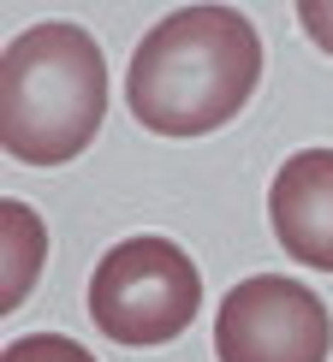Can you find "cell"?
Segmentation results:
<instances>
[{
  "mask_svg": "<svg viewBox=\"0 0 333 362\" xmlns=\"http://www.w3.org/2000/svg\"><path fill=\"white\" fill-rule=\"evenodd\" d=\"M268 220L292 262L333 274V148H298L274 173Z\"/></svg>",
  "mask_w": 333,
  "mask_h": 362,
  "instance_id": "5",
  "label": "cell"
},
{
  "mask_svg": "<svg viewBox=\"0 0 333 362\" xmlns=\"http://www.w3.org/2000/svg\"><path fill=\"white\" fill-rule=\"evenodd\" d=\"M298 24L310 30L315 48L333 54V0H298Z\"/></svg>",
  "mask_w": 333,
  "mask_h": 362,
  "instance_id": "8",
  "label": "cell"
},
{
  "mask_svg": "<svg viewBox=\"0 0 333 362\" xmlns=\"http://www.w3.org/2000/svg\"><path fill=\"white\" fill-rule=\"evenodd\" d=\"M0 244H6V274H0V303L18 309L24 291L36 285L42 274V244H48V232H42V220L30 214L24 202H0Z\"/></svg>",
  "mask_w": 333,
  "mask_h": 362,
  "instance_id": "6",
  "label": "cell"
},
{
  "mask_svg": "<svg viewBox=\"0 0 333 362\" xmlns=\"http://www.w3.org/2000/svg\"><path fill=\"white\" fill-rule=\"evenodd\" d=\"M262 83V36L238 6H179L131 54V113L161 137L232 125Z\"/></svg>",
  "mask_w": 333,
  "mask_h": 362,
  "instance_id": "1",
  "label": "cell"
},
{
  "mask_svg": "<svg viewBox=\"0 0 333 362\" xmlns=\"http://www.w3.org/2000/svg\"><path fill=\"white\" fill-rule=\"evenodd\" d=\"M333 315L310 285L286 274H256L226 291L215 315L220 362H327Z\"/></svg>",
  "mask_w": 333,
  "mask_h": 362,
  "instance_id": "4",
  "label": "cell"
},
{
  "mask_svg": "<svg viewBox=\"0 0 333 362\" xmlns=\"http://www.w3.org/2000/svg\"><path fill=\"white\" fill-rule=\"evenodd\" d=\"M203 274L173 238H125L101 255L89 279V321L125 351L173 344L196 321Z\"/></svg>",
  "mask_w": 333,
  "mask_h": 362,
  "instance_id": "3",
  "label": "cell"
},
{
  "mask_svg": "<svg viewBox=\"0 0 333 362\" xmlns=\"http://www.w3.org/2000/svg\"><path fill=\"white\" fill-rule=\"evenodd\" d=\"M6 362H96L78 339H60V333H24L6 344Z\"/></svg>",
  "mask_w": 333,
  "mask_h": 362,
  "instance_id": "7",
  "label": "cell"
},
{
  "mask_svg": "<svg viewBox=\"0 0 333 362\" xmlns=\"http://www.w3.org/2000/svg\"><path fill=\"white\" fill-rule=\"evenodd\" d=\"M108 59L78 24H30L0 54V143L24 167H66L101 131Z\"/></svg>",
  "mask_w": 333,
  "mask_h": 362,
  "instance_id": "2",
  "label": "cell"
}]
</instances>
